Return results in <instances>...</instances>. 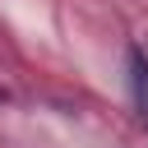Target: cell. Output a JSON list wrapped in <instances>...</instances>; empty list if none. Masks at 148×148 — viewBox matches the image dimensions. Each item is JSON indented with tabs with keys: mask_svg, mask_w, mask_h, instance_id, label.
<instances>
[{
	"mask_svg": "<svg viewBox=\"0 0 148 148\" xmlns=\"http://www.w3.org/2000/svg\"><path fill=\"white\" fill-rule=\"evenodd\" d=\"M125 79H130V102L139 120H148V56L139 46H125Z\"/></svg>",
	"mask_w": 148,
	"mask_h": 148,
	"instance_id": "cell-1",
	"label": "cell"
}]
</instances>
